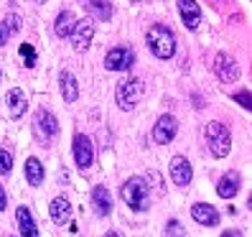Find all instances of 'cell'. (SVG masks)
I'll return each mask as SVG.
<instances>
[{"mask_svg": "<svg viewBox=\"0 0 252 237\" xmlns=\"http://www.w3.org/2000/svg\"><path fill=\"white\" fill-rule=\"evenodd\" d=\"M237 191H240V176H237V173L221 176V181L217 184V194H219L221 199H232Z\"/></svg>", "mask_w": 252, "mask_h": 237, "instance_id": "d6986e66", "label": "cell"}, {"mask_svg": "<svg viewBox=\"0 0 252 237\" xmlns=\"http://www.w3.org/2000/svg\"><path fill=\"white\" fill-rule=\"evenodd\" d=\"M3 31H5V36H10V34L21 31V16H18V13H10V16H5Z\"/></svg>", "mask_w": 252, "mask_h": 237, "instance_id": "603a6c76", "label": "cell"}, {"mask_svg": "<svg viewBox=\"0 0 252 237\" xmlns=\"http://www.w3.org/2000/svg\"><path fill=\"white\" fill-rule=\"evenodd\" d=\"M191 217H194L199 225H206V227H214L219 225V214L212 204H194V209H191Z\"/></svg>", "mask_w": 252, "mask_h": 237, "instance_id": "9a60e30c", "label": "cell"}, {"mask_svg": "<svg viewBox=\"0 0 252 237\" xmlns=\"http://www.w3.org/2000/svg\"><path fill=\"white\" fill-rule=\"evenodd\" d=\"M74 161L82 171H87L94 161V148H92V140L84 135V133H77L74 135Z\"/></svg>", "mask_w": 252, "mask_h": 237, "instance_id": "5b68a950", "label": "cell"}, {"mask_svg": "<svg viewBox=\"0 0 252 237\" xmlns=\"http://www.w3.org/2000/svg\"><path fill=\"white\" fill-rule=\"evenodd\" d=\"M36 130H38V135L41 138H56V133H59V123H56V117L49 112V110H38L36 115Z\"/></svg>", "mask_w": 252, "mask_h": 237, "instance_id": "8fae6325", "label": "cell"}, {"mask_svg": "<svg viewBox=\"0 0 252 237\" xmlns=\"http://www.w3.org/2000/svg\"><path fill=\"white\" fill-rule=\"evenodd\" d=\"M234 102H240V105L247 110V107L252 105V102H250V92H240V95H234Z\"/></svg>", "mask_w": 252, "mask_h": 237, "instance_id": "4316f807", "label": "cell"}, {"mask_svg": "<svg viewBox=\"0 0 252 237\" xmlns=\"http://www.w3.org/2000/svg\"><path fill=\"white\" fill-rule=\"evenodd\" d=\"M138 3H140V0H138Z\"/></svg>", "mask_w": 252, "mask_h": 237, "instance_id": "d6a6232c", "label": "cell"}, {"mask_svg": "<svg viewBox=\"0 0 252 237\" xmlns=\"http://www.w3.org/2000/svg\"><path fill=\"white\" fill-rule=\"evenodd\" d=\"M10 169H13V153L3 148V151H0V173L8 176V173H10Z\"/></svg>", "mask_w": 252, "mask_h": 237, "instance_id": "d4e9b609", "label": "cell"}, {"mask_svg": "<svg viewBox=\"0 0 252 237\" xmlns=\"http://www.w3.org/2000/svg\"><path fill=\"white\" fill-rule=\"evenodd\" d=\"M214 74L221 82L232 84V82L240 79V67H237V62L229 54H217V59H214Z\"/></svg>", "mask_w": 252, "mask_h": 237, "instance_id": "52a82bcc", "label": "cell"}, {"mask_svg": "<svg viewBox=\"0 0 252 237\" xmlns=\"http://www.w3.org/2000/svg\"><path fill=\"white\" fill-rule=\"evenodd\" d=\"M145 41H148V46H151V51L158 59H171L176 54V36H173L171 28L163 26V23H153L151 28H148Z\"/></svg>", "mask_w": 252, "mask_h": 237, "instance_id": "6da1fadb", "label": "cell"}, {"mask_svg": "<svg viewBox=\"0 0 252 237\" xmlns=\"http://www.w3.org/2000/svg\"><path fill=\"white\" fill-rule=\"evenodd\" d=\"M120 194H123V202L132 212H145L148 209V184L143 179H138V176H132V179H127L123 184Z\"/></svg>", "mask_w": 252, "mask_h": 237, "instance_id": "3957f363", "label": "cell"}, {"mask_svg": "<svg viewBox=\"0 0 252 237\" xmlns=\"http://www.w3.org/2000/svg\"><path fill=\"white\" fill-rule=\"evenodd\" d=\"M59 90H62L64 102H77L79 87H77V79H74L71 71H62V77H59Z\"/></svg>", "mask_w": 252, "mask_h": 237, "instance_id": "e0dca14e", "label": "cell"}, {"mask_svg": "<svg viewBox=\"0 0 252 237\" xmlns=\"http://www.w3.org/2000/svg\"><path fill=\"white\" fill-rule=\"evenodd\" d=\"M18 54L26 59V67H33V64H36V49L31 46V43H21Z\"/></svg>", "mask_w": 252, "mask_h": 237, "instance_id": "cb8c5ba5", "label": "cell"}, {"mask_svg": "<svg viewBox=\"0 0 252 237\" xmlns=\"http://www.w3.org/2000/svg\"><path fill=\"white\" fill-rule=\"evenodd\" d=\"M36 3H46V0H36Z\"/></svg>", "mask_w": 252, "mask_h": 237, "instance_id": "1f68e13d", "label": "cell"}, {"mask_svg": "<svg viewBox=\"0 0 252 237\" xmlns=\"http://www.w3.org/2000/svg\"><path fill=\"white\" fill-rule=\"evenodd\" d=\"M176 133H179V123H176V117L163 115L160 120L156 123V128H153V140L160 143V145H166V143H171L176 138Z\"/></svg>", "mask_w": 252, "mask_h": 237, "instance_id": "9c48e42d", "label": "cell"}, {"mask_svg": "<svg viewBox=\"0 0 252 237\" xmlns=\"http://www.w3.org/2000/svg\"><path fill=\"white\" fill-rule=\"evenodd\" d=\"M49 212H51V219L56 222V225H69V219H71V204L64 197H56L51 202V206H49Z\"/></svg>", "mask_w": 252, "mask_h": 237, "instance_id": "5bb4252c", "label": "cell"}, {"mask_svg": "<svg viewBox=\"0 0 252 237\" xmlns=\"http://www.w3.org/2000/svg\"><path fill=\"white\" fill-rule=\"evenodd\" d=\"M26 181L31 186H38L43 181V166L38 158H28L26 161Z\"/></svg>", "mask_w": 252, "mask_h": 237, "instance_id": "44dd1931", "label": "cell"}, {"mask_svg": "<svg viewBox=\"0 0 252 237\" xmlns=\"http://www.w3.org/2000/svg\"><path fill=\"white\" fill-rule=\"evenodd\" d=\"M84 3H87V8H90L99 21H110V16H112V5L107 3V0H84Z\"/></svg>", "mask_w": 252, "mask_h": 237, "instance_id": "7402d4cb", "label": "cell"}, {"mask_svg": "<svg viewBox=\"0 0 252 237\" xmlns=\"http://www.w3.org/2000/svg\"><path fill=\"white\" fill-rule=\"evenodd\" d=\"M5 107H8V115L13 120H18V117L26 112V95L21 90H10L5 95Z\"/></svg>", "mask_w": 252, "mask_h": 237, "instance_id": "ac0fdd59", "label": "cell"}, {"mask_svg": "<svg viewBox=\"0 0 252 237\" xmlns=\"http://www.w3.org/2000/svg\"><path fill=\"white\" fill-rule=\"evenodd\" d=\"M92 204H94V212L99 217H107L112 212V197L105 186H94L92 189Z\"/></svg>", "mask_w": 252, "mask_h": 237, "instance_id": "4fadbf2b", "label": "cell"}, {"mask_svg": "<svg viewBox=\"0 0 252 237\" xmlns=\"http://www.w3.org/2000/svg\"><path fill=\"white\" fill-rule=\"evenodd\" d=\"M132 62H135V51L127 49V46H117L105 56V67L110 71H125V69L132 67Z\"/></svg>", "mask_w": 252, "mask_h": 237, "instance_id": "8992f818", "label": "cell"}, {"mask_svg": "<svg viewBox=\"0 0 252 237\" xmlns=\"http://www.w3.org/2000/svg\"><path fill=\"white\" fill-rule=\"evenodd\" d=\"M16 219H18V232H21V237H38V227H36V222H33V214L28 212L26 206H18Z\"/></svg>", "mask_w": 252, "mask_h": 237, "instance_id": "2e32d148", "label": "cell"}, {"mask_svg": "<svg viewBox=\"0 0 252 237\" xmlns=\"http://www.w3.org/2000/svg\"><path fill=\"white\" fill-rule=\"evenodd\" d=\"M145 95V84H143V79H138V77H127V79H123L120 84H117V92H115V97H117V105H120V110H135V105L140 102V97Z\"/></svg>", "mask_w": 252, "mask_h": 237, "instance_id": "7a4b0ae2", "label": "cell"}, {"mask_svg": "<svg viewBox=\"0 0 252 237\" xmlns=\"http://www.w3.org/2000/svg\"><path fill=\"white\" fill-rule=\"evenodd\" d=\"M74 16H71V10H62L56 16V21H54V34L59 36V38H66V36H71V31H74Z\"/></svg>", "mask_w": 252, "mask_h": 237, "instance_id": "ffe728a7", "label": "cell"}, {"mask_svg": "<svg viewBox=\"0 0 252 237\" xmlns=\"http://www.w3.org/2000/svg\"><path fill=\"white\" fill-rule=\"evenodd\" d=\"M5 38H8V36H5V31L0 28V46H5Z\"/></svg>", "mask_w": 252, "mask_h": 237, "instance_id": "f546056e", "label": "cell"}, {"mask_svg": "<svg viewBox=\"0 0 252 237\" xmlns=\"http://www.w3.org/2000/svg\"><path fill=\"white\" fill-rule=\"evenodd\" d=\"M179 13L186 28H196L201 21V10L196 5V0H179Z\"/></svg>", "mask_w": 252, "mask_h": 237, "instance_id": "7c38bea8", "label": "cell"}, {"mask_svg": "<svg viewBox=\"0 0 252 237\" xmlns=\"http://www.w3.org/2000/svg\"><path fill=\"white\" fill-rule=\"evenodd\" d=\"M5 206H8V197H5V189L0 186V212H3Z\"/></svg>", "mask_w": 252, "mask_h": 237, "instance_id": "83f0119b", "label": "cell"}, {"mask_svg": "<svg viewBox=\"0 0 252 237\" xmlns=\"http://www.w3.org/2000/svg\"><path fill=\"white\" fill-rule=\"evenodd\" d=\"M71 36H74V49H77L79 54H84L87 49H90L92 38H94V21H90V18L77 21V23H74Z\"/></svg>", "mask_w": 252, "mask_h": 237, "instance_id": "ba28073f", "label": "cell"}, {"mask_svg": "<svg viewBox=\"0 0 252 237\" xmlns=\"http://www.w3.org/2000/svg\"><path fill=\"white\" fill-rule=\"evenodd\" d=\"M166 235H168V237H184V227H181V222H179V219H171V222H168Z\"/></svg>", "mask_w": 252, "mask_h": 237, "instance_id": "484cf974", "label": "cell"}, {"mask_svg": "<svg viewBox=\"0 0 252 237\" xmlns=\"http://www.w3.org/2000/svg\"><path fill=\"white\" fill-rule=\"evenodd\" d=\"M221 237H242V232H237V230H227Z\"/></svg>", "mask_w": 252, "mask_h": 237, "instance_id": "f1b7e54d", "label": "cell"}, {"mask_svg": "<svg viewBox=\"0 0 252 237\" xmlns=\"http://www.w3.org/2000/svg\"><path fill=\"white\" fill-rule=\"evenodd\" d=\"M107 237H120V235H117V232H110V235H107Z\"/></svg>", "mask_w": 252, "mask_h": 237, "instance_id": "4dcf8cb0", "label": "cell"}, {"mask_svg": "<svg viewBox=\"0 0 252 237\" xmlns=\"http://www.w3.org/2000/svg\"><path fill=\"white\" fill-rule=\"evenodd\" d=\"M191 176H194V171H191V164L184 158V156H176L171 161V179L176 186H186L191 184Z\"/></svg>", "mask_w": 252, "mask_h": 237, "instance_id": "30bf717a", "label": "cell"}, {"mask_svg": "<svg viewBox=\"0 0 252 237\" xmlns=\"http://www.w3.org/2000/svg\"><path fill=\"white\" fill-rule=\"evenodd\" d=\"M204 138H206V145H209V151L217 156V158H224L232 148V135L229 130L221 125V123H209L204 128Z\"/></svg>", "mask_w": 252, "mask_h": 237, "instance_id": "277c9868", "label": "cell"}]
</instances>
